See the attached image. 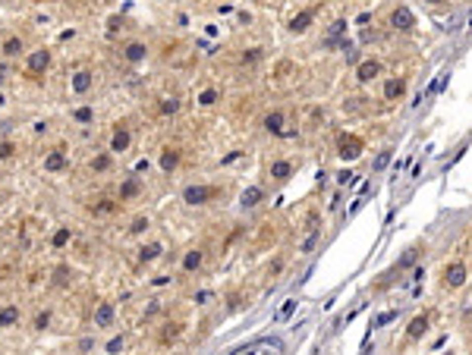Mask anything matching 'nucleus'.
Listing matches in <instances>:
<instances>
[{"label":"nucleus","mask_w":472,"mask_h":355,"mask_svg":"<svg viewBox=\"0 0 472 355\" xmlns=\"http://www.w3.org/2000/svg\"><path fill=\"white\" fill-rule=\"evenodd\" d=\"M337 154H340L343 160L359 158V154H362V138H356V135H340V138H337Z\"/></svg>","instance_id":"1"},{"label":"nucleus","mask_w":472,"mask_h":355,"mask_svg":"<svg viewBox=\"0 0 472 355\" xmlns=\"http://www.w3.org/2000/svg\"><path fill=\"white\" fill-rule=\"evenodd\" d=\"M214 195H217V189H211V186H186L183 201L186 204H205V201H211Z\"/></svg>","instance_id":"2"},{"label":"nucleus","mask_w":472,"mask_h":355,"mask_svg":"<svg viewBox=\"0 0 472 355\" xmlns=\"http://www.w3.org/2000/svg\"><path fill=\"white\" fill-rule=\"evenodd\" d=\"M466 276H469V271H466V264L463 261H453V264H447L444 267V283H447V286H463V283H466Z\"/></svg>","instance_id":"3"},{"label":"nucleus","mask_w":472,"mask_h":355,"mask_svg":"<svg viewBox=\"0 0 472 355\" xmlns=\"http://www.w3.org/2000/svg\"><path fill=\"white\" fill-rule=\"evenodd\" d=\"M390 25H393L397 32H409V29L416 25V19H413V13H409L406 6H397V10L390 13Z\"/></svg>","instance_id":"4"},{"label":"nucleus","mask_w":472,"mask_h":355,"mask_svg":"<svg viewBox=\"0 0 472 355\" xmlns=\"http://www.w3.org/2000/svg\"><path fill=\"white\" fill-rule=\"evenodd\" d=\"M375 76H381V63H378V60H365V63H359V69H356V79L359 82H372Z\"/></svg>","instance_id":"5"},{"label":"nucleus","mask_w":472,"mask_h":355,"mask_svg":"<svg viewBox=\"0 0 472 355\" xmlns=\"http://www.w3.org/2000/svg\"><path fill=\"white\" fill-rule=\"evenodd\" d=\"M406 94V79H387L384 82V98L387 101H400Z\"/></svg>","instance_id":"6"},{"label":"nucleus","mask_w":472,"mask_h":355,"mask_svg":"<svg viewBox=\"0 0 472 355\" xmlns=\"http://www.w3.org/2000/svg\"><path fill=\"white\" fill-rule=\"evenodd\" d=\"M50 66V54L47 50H35V54H29V73H44V69Z\"/></svg>","instance_id":"7"},{"label":"nucleus","mask_w":472,"mask_h":355,"mask_svg":"<svg viewBox=\"0 0 472 355\" xmlns=\"http://www.w3.org/2000/svg\"><path fill=\"white\" fill-rule=\"evenodd\" d=\"M261 198H264V192H261V189H258V186H249V189H246V192H243V195H239V204H243V207H255V204H258V201H261Z\"/></svg>","instance_id":"8"},{"label":"nucleus","mask_w":472,"mask_h":355,"mask_svg":"<svg viewBox=\"0 0 472 355\" xmlns=\"http://www.w3.org/2000/svg\"><path fill=\"white\" fill-rule=\"evenodd\" d=\"M110 321H114V305H110V302H101L98 311H94V324H98V327H107Z\"/></svg>","instance_id":"9"},{"label":"nucleus","mask_w":472,"mask_h":355,"mask_svg":"<svg viewBox=\"0 0 472 355\" xmlns=\"http://www.w3.org/2000/svg\"><path fill=\"white\" fill-rule=\"evenodd\" d=\"M312 19H315V10H302L299 16H293V22H290V29H293V32H305L308 25H312Z\"/></svg>","instance_id":"10"},{"label":"nucleus","mask_w":472,"mask_h":355,"mask_svg":"<svg viewBox=\"0 0 472 355\" xmlns=\"http://www.w3.org/2000/svg\"><path fill=\"white\" fill-rule=\"evenodd\" d=\"M63 167H66V154H63V151H50L47 158H44V170L57 173V170H63Z\"/></svg>","instance_id":"11"},{"label":"nucleus","mask_w":472,"mask_h":355,"mask_svg":"<svg viewBox=\"0 0 472 355\" xmlns=\"http://www.w3.org/2000/svg\"><path fill=\"white\" fill-rule=\"evenodd\" d=\"M428 330V315H419V317H413V324H409V340H419V336H422Z\"/></svg>","instance_id":"12"},{"label":"nucleus","mask_w":472,"mask_h":355,"mask_svg":"<svg viewBox=\"0 0 472 355\" xmlns=\"http://www.w3.org/2000/svg\"><path fill=\"white\" fill-rule=\"evenodd\" d=\"M264 129H268V132H274V135L283 132V114H280V110H274V114L264 117Z\"/></svg>","instance_id":"13"},{"label":"nucleus","mask_w":472,"mask_h":355,"mask_svg":"<svg viewBox=\"0 0 472 355\" xmlns=\"http://www.w3.org/2000/svg\"><path fill=\"white\" fill-rule=\"evenodd\" d=\"M290 173H293V163H290V160H277V163H271V176H274V179H280V183H283V179H290Z\"/></svg>","instance_id":"14"},{"label":"nucleus","mask_w":472,"mask_h":355,"mask_svg":"<svg viewBox=\"0 0 472 355\" xmlns=\"http://www.w3.org/2000/svg\"><path fill=\"white\" fill-rule=\"evenodd\" d=\"M91 88V73H85V69H79V73L73 76V91H88Z\"/></svg>","instance_id":"15"},{"label":"nucleus","mask_w":472,"mask_h":355,"mask_svg":"<svg viewBox=\"0 0 472 355\" xmlns=\"http://www.w3.org/2000/svg\"><path fill=\"white\" fill-rule=\"evenodd\" d=\"M16 321H19V308H16V305L0 308V327H13Z\"/></svg>","instance_id":"16"},{"label":"nucleus","mask_w":472,"mask_h":355,"mask_svg":"<svg viewBox=\"0 0 472 355\" xmlns=\"http://www.w3.org/2000/svg\"><path fill=\"white\" fill-rule=\"evenodd\" d=\"M123 54H126V60H129V63H142V60H145V44H139V41H135V44H129Z\"/></svg>","instance_id":"17"},{"label":"nucleus","mask_w":472,"mask_h":355,"mask_svg":"<svg viewBox=\"0 0 472 355\" xmlns=\"http://www.w3.org/2000/svg\"><path fill=\"white\" fill-rule=\"evenodd\" d=\"M176 163H179V151H173V148H167L164 154H161V170H167V173H170V170L176 167Z\"/></svg>","instance_id":"18"},{"label":"nucleus","mask_w":472,"mask_h":355,"mask_svg":"<svg viewBox=\"0 0 472 355\" xmlns=\"http://www.w3.org/2000/svg\"><path fill=\"white\" fill-rule=\"evenodd\" d=\"M110 148H114V151H126V148H129V132H126V129H117Z\"/></svg>","instance_id":"19"},{"label":"nucleus","mask_w":472,"mask_h":355,"mask_svg":"<svg viewBox=\"0 0 472 355\" xmlns=\"http://www.w3.org/2000/svg\"><path fill=\"white\" fill-rule=\"evenodd\" d=\"M139 189H142L139 179H126V183L120 186V198H123V201H126V198H135V195H139Z\"/></svg>","instance_id":"20"},{"label":"nucleus","mask_w":472,"mask_h":355,"mask_svg":"<svg viewBox=\"0 0 472 355\" xmlns=\"http://www.w3.org/2000/svg\"><path fill=\"white\" fill-rule=\"evenodd\" d=\"M161 252H164V248H161V242H151V245H145L142 252H139V258H142V261H154Z\"/></svg>","instance_id":"21"},{"label":"nucleus","mask_w":472,"mask_h":355,"mask_svg":"<svg viewBox=\"0 0 472 355\" xmlns=\"http://www.w3.org/2000/svg\"><path fill=\"white\" fill-rule=\"evenodd\" d=\"M202 267V252H189L183 258V271H199Z\"/></svg>","instance_id":"22"},{"label":"nucleus","mask_w":472,"mask_h":355,"mask_svg":"<svg viewBox=\"0 0 472 355\" xmlns=\"http://www.w3.org/2000/svg\"><path fill=\"white\" fill-rule=\"evenodd\" d=\"M343 32H346V22H343V19H337V22L331 25V35H328V38H324V44H334V41H337Z\"/></svg>","instance_id":"23"},{"label":"nucleus","mask_w":472,"mask_h":355,"mask_svg":"<svg viewBox=\"0 0 472 355\" xmlns=\"http://www.w3.org/2000/svg\"><path fill=\"white\" fill-rule=\"evenodd\" d=\"M50 242H54V248H63L66 242H70V227H60V230L54 233V239H50Z\"/></svg>","instance_id":"24"},{"label":"nucleus","mask_w":472,"mask_h":355,"mask_svg":"<svg viewBox=\"0 0 472 355\" xmlns=\"http://www.w3.org/2000/svg\"><path fill=\"white\" fill-rule=\"evenodd\" d=\"M19 50H22V41H19V38H10V41L3 44V54H6V57H16Z\"/></svg>","instance_id":"25"},{"label":"nucleus","mask_w":472,"mask_h":355,"mask_svg":"<svg viewBox=\"0 0 472 355\" xmlns=\"http://www.w3.org/2000/svg\"><path fill=\"white\" fill-rule=\"evenodd\" d=\"M179 336V324H167V330L161 333V343H173Z\"/></svg>","instance_id":"26"},{"label":"nucleus","mask_w":472,"mask_h":355,"mask_svg":"<svg viewBox=\"0 0 472 355\" xmlns=\"http://www.w3.org/2000/svg\"><path fill=\"white\" fill-rule=\"evenodd\" d=\"M293 308H296V299H290V302H283V308L277 311V321H287L290 315H293Z\"/></svg>","instance_id":"27"},{"label":"nucleus","mask_w":472,"mask_h":355,"mask_svg":"<svg viewBox=\"0 0 472 355\" xmlns=\"http://www.w3.org/2000/svg\"><path fill=\"white\" fill-rule=\"evenodd\" d=\"M387 163H390V151H381V154L375 158V167H372V170L378 173V170H384V167H387Z\"/></svg>","instance_id":"28"},{"label":"nucleus","mask_w":472,"mask_h":355,"mask_svg":"<svg viewBox=\"0 0 472 355\" xmlns=\"http://www.w3.org/2000/svg\"><path fill=\"white\" fill-rule=\"evenodd\" d=\"M176 110H179V101L176 98H167L164 104H161V114H176Z\"/></svg>","instance_id":"29"},{"label":"nucleus","mask_w":472,"mask_h":355,"mask_svg":"<svg viewBox=\"0 0 472 355\" xmlns=\"http://www.w3.org/2000/svg\"><path fill=\"white\" fill-rule=\"evenodd\" d=\"M76 119H79V123H91V119H94L91 107H79V110H76Z\"/></svg>","instance_id":"30"},{"label":"nucleus","mask_w":472,"mask_h":355,"mask_svg":"<svg viewBox=\"0 0 472 355\" xmlns=\"http://www.w3.org/2000/svg\"><path fill=\"white\" fill-rule=\"evenodd\" d=\"M214 101H217V91H214V88H208V91H202V98H199V104H205V107H211Z\"/></svg>","instance_id":"31"},{"label":"nucleus","mask_w":472,"mask_h":355,"mask_svg":"<svg viewBox=\"0 0 472 355\" xmlns=\"http://www.w3.org/2000/svg\"><path fill=\"white\" fill-rule=\"evenodd\" d=\"M393 317H397V311H387V315H381V317H375V327H384V324H390Z\"/></svg>","instance_id":"32"},{"label":"nucleus","mask_w":472,"mask_h":355,"mask_svg":"<svg viewBox=\"0 0 472 355\" xmlns=\"http://www.w3.org/2000/svg\"><path fill=\"white\" fill-rule=\"evenodd\" d=\"M123 349V336H114V340L107 343V352H120Z\"/></svg>","instance_id":"33"},{"label":"nucleus","mask_w":472,"mask_h":355,"mask_svg":"<svg viewBox=\"0 0 472 355\" xmlns=\"http://www.w3.org/2000/svg\"><path fill=\"white\" fill-rule=\"evenodd\" d=\"M10 154H13V145L10 142H0V160H6Z\"/></svg>","instance_id":"34"},{"label":"nucleus","mask_w":472,"mask_h":355,"mask_svg":"<svg viewBox=\"0 0 472 355\" xmlns=\"http://www.w3.org/2000/svg\"><path fill=\"white\" fill-rule=\"evenodd\" d=\"M315 242H318V233H312V236H308V239L302 242V252H312V248H315Z\"/></svg>","instance_id":"35"},{"label":"nucleus","mask_w":472,"mask_h":355,"mask_svg":"<svg viewBox=\"0 0 472 355\" xmlns=\"http://www.w3.org/2000/svg\"><path fill=\"white\" fill-rule=\"evenodd\" d=\"M91 167H94V170H107V167H110V160H107V158H94V160H91Z\"/></svg>","instance_id":"36"},{"label":"nucleus","mask_w":472,"mask_h":355,"mask_svg":"<svg viewBox=\"0 0 472 355\" xmlns=\"http://www.w3.org/2000/svg\"><path fill=\"white\" fill-rule=\"evenodd\" d=\"M129 230H132V233H142V230H148V220H145V217H139V220H135Z\"/></svg>","instance_id":"37"},{"label":"nucleus","mask_w":472,"mask_h":355,"mask_svg":"<svg viewBox=\"0 0 472 355\" xmlns=\"http://www.w3.org/2000/svg\"><path fill=\"white\" fill-rule=\"evenodd\" d=\"M258 57H261V50H249V54H243V63H255Z\"/></svg>","instance_id":"38"},{"label":"nucleus","mask_w":472,"mask_h":355,"mask_svg":"<svg viewBox=\"0 0 472 355\" xmlns=\"http://www.w3.org/2000/svg\"><path fill=\"white\" fill-rule=\"evenodd\" d=\"M47 321H50V315L44 311V315H38V321H35V327H38V330H44V327H47Z\"/></svg>","instance_id":"39"},{"label":"nucleus","mask_w":472,"mask_h":355,"mask_svg":"<svg viewBox=\"0 0 472 355\" xmlns=\"http://www.w3.org/2000/svg\"><path fill=\"white\" fill-rule=\"evenodd\" d=\"M337 179H340L343 186H346V183H353V173H349V170H343V173H337Z\"/></svg>","instance_id":"40"},{"label":"nucleus","mask_w":472,"mask_h":355,"mask_svg":"<svg viewBox=\"0 0 472 355\" xmlns=\"http://www.w3.org/2000/svg\"><path fill=\"white\" fill-rule=\"evenodd\" d=\"M208 299H211V292H208V289H202V292H195V302H202V305H205V302H208Z\"/></svg>","instance_id":"41"},{"label":"nucleus","mask_w":472,"mask_h":355,"mask_svg":"<svg viewBox=\"0 0 472 355\" xmlns=\"http://www.w3.org/2000/svg\"><path fill=\"white\" fill-rule=\"evenodd\" d=\"M66 274H70V271H66V267H60V271H57V283H60V286H63V283H66Z\"/></svg>","instance_id":"42"},{"label":"nucleus","mask_w":472,"mask_h":355,"mask_svg":"<svg viewBox=\"0 0 472 355\" xmlns=\"http://www.w3.org/2000/svg\"><path fill=\"white\" fill-rule=\"evenodd\" d=\"M425 3H444V0H425Z\"/></svg>","instance_id":"43"},{"label":"nucleus","mask_w":472,"mask_h":355,"mask_svg":"<svg viewBox=\"0 0 472 355\" xmlns=\"http://www.w3.org/2000/svg\"><path fill=\"white\" fill-rule=\"evenodd\" d=\"M0 104H3V98H0Z\"/></svg>","instance_id":"44"}]
</instances>
